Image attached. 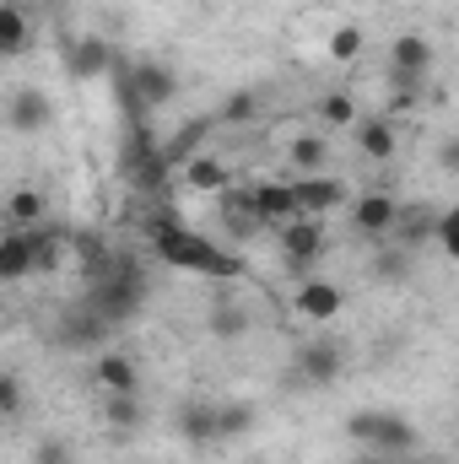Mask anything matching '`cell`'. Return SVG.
Here are the masks:
<instances>
[{"label": "cell", "instance_id": "obj_36", "mask_svg": "<svg viewBox=\"0 0 459 464\" xmlns=\"http://www.w3.org/2000/svg\"><path fill=\"white\" fill-rule=\"evenodd\" d=\"M438 162H444V173H459V135H449V140L438 146Z\"/></svg>", "mask_w": 459, "mask_h": 464}, {"label": "cell", "instance_id": "obj_15", "mask_svg": "<svg viewBox=\"0 0 459 464\" xmlns=\"http://www.w3.org/2000/svg\"><path fill=\"white\" fill-rule=\"evenodd\" d=\"M433 38H422V33H400L395 44H389V71H405V76H433Z\"/></svg>", "mask_w": 459, "mask_h": 464}, {"label": "cell", "instance_id": "obj_9", "mask_svg": "<svg viewBox=\"0 0 459 464\" xmlns=\"http://www.w3.org/2000/svg\"><path fill=\"white\" fill-rule=\"evenodd\" d=\"M292 362H298V378H303V383H314V389L336 383V378L346 372V351L336 346V341H308Z\"/></svg>", "mask_w": 459, "mask_h": 464}, {"label": "cell", "instance_id": "obj_3", "mask_svg": "<svg viewBox=\"0 0 459 464\" xmlns=\"http://www.w3.org/2000/svg\"><path fill=\"white\" fill-rule=\"evenodd\" d=\"M141 303H146V276H141L135 265H109V270L93 281V308H98L109 324L130 319Z\"/></svg>", "mask_w": 459, "mask_h": 464}, {"label": "cell", "instance_id": "obj_32", "mask_svg": "<svg viewBox=\"0 0 459 464\" xmlns=\"http://www.w3.org/2000/svg\"><path fill=\"white\" fill-rule=\"evenodd\" d=\"M356 54H362V27H336V33H330V60H356Z\"/></svg>", "mask_w": 459, "mask_h": 464}, {"label": "cell", "instance_id": "obj_31", "mask_svg": "<svg viewBox=\"0 0 459 464\" xmlns=\"http://www.w3.org/2000/svg\"><path fill=\"white\" fill-rule=\"evenodd\" d=\"M259 119V98L254 92H232L228 103L217 109V124H254Z\"/></svg>", "mask_w": 459, "mask_h": 464}, {"label": "cell", "instance_id": "obj_6", "mask_svg": "<svg viewBox=\"0 0 459 464\" xmlns=\"http://www.w3.org/2000/svg\"><path fill=\"white\" fill-rule=\"evenodd\" d=\"M217 405H222V400H179V411H173V432H179L184 443H195V449H206V443H222Z\"/></svg>", "mask_w": 459, "mask_h": 464}, {"label": "cell", "instance_id": "obj_4", "mask_svg": "<svg viewBox=\"0 0 459 464\" xmlns=\"http://www.w3.org/2000/svg\"><path fill=\"white\" fill-rule=\"evenodd\" d=\"M395 222H400V200H395L389 189H367V195L351 200V232H362V237H389Z\"/></svg>", "mask_w": 459, "mask_h": 464}, {"label": "cell", "instance_id": "obj_38", "mask_svg": "<svg viewBox=\"0 0 459 464\" xmlns=\"http://www.w3.org/2000/svg\"><path fill=\"white\" fill-rule=\"evenodd\" d=\"M405 459H411V464H427V459H422V454H405Z\"/></svg>", "mask_w": 459, "mask_h": 464}, {"label": "cell", "instance_id": "obj_10", "mask_svg": "<svg viewBox=\"0 0 459 464\" xmlns=\"http://www.w3.org/2000/svg\"><path fill=\"white\" fill-rule=\"evenodd\" d=\"M292 308H298V319H308V324H325V319H336V314L346 308V292L336 286V281H319V276H308V281L298 286Z\"/></svg>", "mask_w": 459, "mask_h": 464}, {"label": "cell", "instance_id": "obj_13", "mask_svg": "<svg viewBox=\"0 0 459 464\" xmlns=\"http://www.w3.org/2000/svg\"><path fill=\"white\" fill-rule=\"evenodd\" d=\"M124 76L135 82V92H141L151 109H157V103H173V92H179V76H173L162 60H130Z\"/></svg>", "mask_w": 459, "mask_h": 464}, {"label": "cell", "instance_id": "obj_11", "mask_svg": "<svg viewBox=\"0 0 459 464\" xmlns=\"http://www.w3.org/2000/svg\"><path fill=\"white\" fill-rule=\"evenodd\" d=\"M249 200H254V211H259L270 227L298 222V189L281 184V179H259V184H249Z\"/></svg>", "mask_w": 459, "mask_h": 464}, {"label": "cell", "instance_id": "obj_18", "mask_svg": "<svg viewBox=\"0 0 459 464\" xmlns=\"http://www.w3.org/2000/svg\"><path fill=\"white\" fill-rule=\"evenodd\" d=\"M93 378H98L109 394H135V389H141V367H135V356H124V351H103V356L93 362Z\"/></svg>", "mask_w": 459, "mask_h": 464}, {"label": "cell", "instance_id": "obj_17", "mask_svg": "<svg viewBox=\"0 0 459 464\" xmlns=\"http://www.w3.org/2000/svg\"><path fill=\"white\" fill-rule=\"evenodd\" d=\"M395 146H400V130H395V119L389 114L362 119V124H356V151H362L367 162H389Z\"/></svg>", "mask_w": 459, "mask_h": 464}, {"label": "cell", "instance_id": "obj_34", "mask_svg": "<svg viewBox=\"0 0 459 464\" xmlns=\"http://www.w3.org/2000/svg\"><path fill=\"white\" fill-rule=\"evenodd\" d=\"M33 464H71V443H65V438H38Z\"/></svg>", "mask_w": 459, "mask_h": 464}, {"label": "cell", "instance_id": "obj_33", "mask_svg": "<svg viewBox=\"0 0 459 464\" xmlns=\"http://www.w3.org/2000/svg\"><path fill=\"white\" fill-rule=\"evenodd\" d=\"M0 416H22V378L0 372Z\"/></svg>", "mask_w": 459, "mask_h": 464}, {"label": "cell", "instance_id": "obj_28", "mask_svg": "<svg viewBox=\"0 0 459 464\" xmlns=\"http://www.w3.org/2000/svg\"><path fill=\"white\" fill-rule=\"evenodd\" d=\"M141 416H146V411H141V400H135V394H109V405H103V421L119 427V432H135V427H141Z\"/></svg>", "mask_w": 459, "mask_h": 464}, {"label": "cell", "instance_id": "obj_20", "mask_svg": "<svg viewBox=\"0 0 459 464\" xmlns=\"http://www.w3.org/2000/svg\"><path fill=\"white\" fill-rule=\"evenodd\" d=\"M33 237V265H38V276H54L60 265H65V248H71V232L49 227V222H38V227H27Z\"/></svg>", "mask_w": 459, "mask_h": 464}, {"label": "cell", "instance_id": "obj_19", "mask_svg": "<svg viewBox=\"0 0 459 464\" xmlns=\"http://www.w3.org/2000/svg\"><path fill=\"white\" fill-rule=\"evenodd\" d=\"M27 276H38L33 237H27V227H11L0 237V281H27Z\"/></svg>", "mask_w": 459, "mask_h": 464}, {"label": "cell", "instance_id": "obj_14", "mask_svg": "<svg viewBox=\"0 0 459 464\" xmlns=\"http://www.w3.org/2000/svg\"><path fill=\"white\" fill-rule=\"evenodd\" d=\"M49 119H54V109H49V98H44L38 87H16V92H11V103H5V124H11V130L38 135Z\"/></svg>", "mask_w": 459, "mask_h": 464}, {"label": "cell", "instance_id": "obj_21", "mask_svg": "<svg viewBox=\"0 0 459 464\" xmlns=\"http://www.w3.org/2000/svg\"><path fill=\"white\" fill-rule=\"evenodd\" d=\"M44 189H33V184H22V189H11L5 195V227H38L44 222Z\"/></svg>", "mask_w": 459, "mask_h": 464}, {"label": "cell", "instance_id": "obj_23", "mask_svg": "<svg viewBox=\"0 0 459 464\" xmlns=\"http://www.w3.org/2000/svg\"><path fill=\"white\" fill-rule=\"evenodd\" d=\"M206 130H211V119H195V124H184L173 140H162V157H168L173 168H190V162L200 157V140H206Z\"/></svg>", "mask_w": 459, "mask_h": 464}, {"label": "cell", "instance_id": "obj_29", "mask_svg": "<svg viewBox=\"0 0 459 464\" xmlns=\"http://www.w3.org/2000/svg\"><path fill=\"white\" fill-rule=\"evenodd\" d=\"M405 270H411V254H405L400 243H389V248L373 259V276H378L384 286H400V281H405Z\"/></svg>", "mask_w": 459, "mask_h": 464}, {"label": "cell", "instance_id": "obj_35", "mask_svg": "<svg viewBox=\"0 0 459 464\" xmlns=\"http://www.w3.org/2000/svg\"><path fill=\"white\" fill-rule=\"evenodd\" d=\"M438 248H444L449 259H459V206H454V211H444V227H438Z\"/></svg>", "mask_w": 459, "mask_h": 464}, {"label": "cell", "instance_id": "obj_2", "mask_svg": "<svg viewBox=\"0 0 459 464\" xmlns=\"http://www.w3.org/2000/svg\"><path fill=\"white\" fill-rule=\"evenodd\" d=\"M346 438L362 443V449H378V454H389V459H405V454L422 449L416 427H411L405 416H395V411H351V416H346Z\"/></svg>", "mask_w": 459, "mask_h": 464}, {"label": "cell", "instance_id": "obj_30", "mask_svg": "<svg viewBox=\"0 0 459 464\" xmlns=\"http://www.w3.org/2000/svg\"><path fill=\"white\" fill-rule=\"evenodd\" d=\"M319 119H325V124H336V130H346V124H362V119H356V98H351V92H325V98H319Z\"/></svg>", "mask_w": 459, "mask_h": 464}, {"label": "cell", "instance_id": "obj_37", "mask_svg": "<svg viewBox=\"0 0 459 464\" xmlns=\"http://www.w3.org/2000/svg\"><path fill=\"white\" fill-rule=\"evenodd\" d=\"M356 464H400V459H389V454H378V449H367V454H356Z\"/></svg>", "mask_w": 459, "mask_h": 464}, {"label": "cell", "instance_id": "obj_5", "mask_svg": "<svg viewBox=\"0 0 459 464\" xmlns=\"http://www.w3.org/2000/svg\"><path fill=\"white\" fill-rule=\"evenodd\" d=\"M65 71H71L76 82H98V76H114V71H119L114 44H109V38H98V33L76 38V44L65 49Z\"/></svg>", "mask_w": 459, "mask_h": 464}, {"label": "cell", "instance_id": "obj_8", "mask_svg": "<svg viewBox=\"0 0 459 464\" xmlns=\"http://www.w3.org/2000/svg\"><path fill=\"white\" fill-rule=\"evenodd\" d=\"M292 189H298V217H330L346 206V184L330 173H303Z\"/></svg>", "mask_w": 459, "mask_h": 464}, {"label": "cell", "instance_id": "obj_22", "mask_svg": "<svg viewBox=\"0 0 459 464\" xmlns=\"http://www.w3.org/2000/svg\"><path fill=\"white\" fill-rule=\"evenodd\" d=\"M184 184H190V189H206V195H228V189H232V173L217 162V157H206V151H200V157L184 168Z\"/></svg>", "mask_w": 459, "mask_h": 464}, {"label": "cell", "instance_id": "obj_25", "mask_svg": "<svg viewBox=\"0 0 459 464\" xmlns=\"http://www.w3.org/2000/svg\"><path fill=\"white\" fill-rule=\"evenodd\" d=\"M27 49V11L16 0L0 5V54H22Z\"/></svg>", "mask_w": 459, "mask_h": 464}, {"label": "cell", "instance_id": "obj_1", "mask_svg": "<svg viewBox=\"0 0 459 464\" xmlns=\"http://www.w3.org/2000/svg\"><path fill=\"white\" fill-rule=\"evenodd\" d=\"M151 248H157V259L162 265H173V270H195V276H243V259L228 254V248H217L211 237H200V232L190 227H168L151 237Z\"/></svg>", "mask_w": 459, "mask_h": 464}, {"label": "cell", "instance_id": "obj_7", "mask_svg": "<svg viewBox=\"0 0 459 464\" xmlns=\"http://www.w3.org/2000/svg\"><path fill=\"white\" fill-rule=\"evenodd\" d=\"M276 237H281L287 265H298V270H308V265L325 254V222H319V217H298V222H287Z\"/></svg>", "mask_w": 459, "mask_h": 464}, {"label": "cell", "instance_id": "obj_27", "mask_svg": "<svg viewBox=\"0 0 459 464\" xmlns=\"http://www.w3.org/2000/svg\"><path fill=\"white\" fill-rule=\"evenodd\" d=\"M287 157H292L298 173H319L325 157H330V146H325V135H298V140L287 146Z\"/></svg>", "mask_w": 459, "mask_h": 464}, {"label": "cell", "instance_id": "obj_16", "mask_svg": "<svg viewBox=\"0 0 459 464\" xmlns=\"http://www.w3.org/2000/svg\"><path fill=\"white\" fill-rule=\"evenodd\" d=\"M103 335H109V319H103L93 303H87V308H71L65 324H60V346H71V351L103 346Z\"/></svg>", "mask_w": 459, "mask_h": 464}, {"label": "cell", "instance_id": "obj_26", "mask_svg": "<svg viewBox=\"0 0 459 464\" xmlns=\"http://www.w3.org/2000/svg\"><path fill=\"white\" fill-rule=\"evenodd\" d=\"M206 330H211L217 341H238V335H249V308H238V303H217L211 319H206Z\"/></svg>", "mask_w": 459, "mask_h": 464}, {"label": "cell", "instance_id": "obj_12", "mask_svg": "<svg viewBox=\"0 0 459 464\" xmlns=\"http://www.w3.org/2000/svg\"><path fill=\"white\" fill-rule=\"evenodd\" d=\"M444 227V211H433V206H400V222L389 232V243H400L405 254H416L422 243H433Z\"/></svg>", "mask_w": 459, "mask_h": 464}, {"label": "cell", "instance_id": "obj_24", "mask_svg": "<svg viewBox=\"0 0 459 464\" xmlns=\"http://www.w3.org/2000/svg\"><path fill=\"white\" fill-rule=\"evenodd\" d=\"M217 427H222V443L249 438V432L259 427V411H254L249 400H222V405H217Z\"/></svg>", "mask_w": 459, "mask_h": 464}]
</instances>
